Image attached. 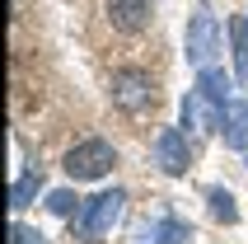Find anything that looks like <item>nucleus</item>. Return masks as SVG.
Masks as SVG:
<instances>
[{
    "mask_svg": "<svg viewBox=\"0 0 248 244\" xmlns=\"http://www.w3.org/2000/svg\"><path fill=\"white\" fill-rule=\"evenodd\" d=\"M112 146L108 141H84V146H75L66 155V174L70 178H98V174H108L112 169Z\"/></svg>",
    "mask_w": 248,
    "mask_h": 244,
    "instance_id": "obj_1",
    "label": "nucleus"
},
{
    "mask_svg": "<svg viewBox=\"0 0 248 244\" xmlns=\"http://www.w3.org/2000/svg\"><path fill=\"white\" fill-rule=\"evenodd\" d=\"M112 99H117V108L136 113V108H145L155 99V80L145 70H117V75H112Z\"/></svg>",
    "mask_w": 248,
    "mask_h": 244,
    "instance_id": "obj_2",
    "label": "nucleus"
},
{
    "mask_svg": "<svg viewBox=\"0 0 248 244\" xmlns=\"http://www.w3.org/2000/svg\"><path fill=\"white\" fill-rule=\"evenodd\" d=\"M150 10H155V0H108V14L122 33H140L150 24Z\"/></svg>",
    "mask_w": 248,
    "mask_h": 244,
    "instance_id": "obj_3",
    "label": "nucleus"
}]
</instances>
